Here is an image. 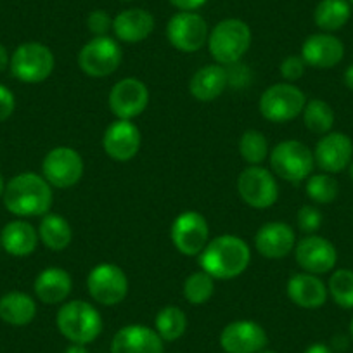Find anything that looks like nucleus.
Listing matches in <instances>:
<instances>
[{"label": "nucleus", "instance_id": "f257e3e1", "mask_svg": "<svg viewBox=\"0 0 353 353\" xmlns=\"http://www.w3.org/2000/svg\"><path fill=\"white\" fill-rule=\"evenodd\" d=\"M4 206L9 213L21 219L43 216L50 212L54 203L52 185L35 172H23L12 176L6 184Z\"/></svg>", "mask_w": 353, "mask_h": 353}, {"label": "nucleus", "instance_id": "f03ea898", "mask_svg": "<svg viewBox=\"0 0 353 353\" xmlns=\"http://www.w3.org/2000/svg\"><path fill=\"white\" fill-rule=\"evenodd\" d=\"M251 261V250L244 239L232 234H222L206 244L199 254L201 270L213 279L230 281L246 272Z\"/></svg>", "mask_w": 353, "mask_h": 353}, {"label": "nucleus", "instance_id": "7ed1b4c3", "mask_svg": "<svg viewBox=\"0 0 353 353\" xmlns=\"http://www.w3.org/2000/svg\"><path fill=\"white\" fill-rule=\"evenodd\" d=\"M56 325L61 334L77 345L96 341L104 327L103 315L85 300H71L61 305L56 315Z\"/></svg>", "mask_w": 353, "mask_h": 353}, {"label": "nucleus", "instance_id": "20e7f679", "mask_svg": "<svg viewBox=\"0 0 353 353\" xmlns=\"http://www.w3.org/2000/svg\"><path fill=\"white\" fill-rule=\"evenodd\" d=\"M251 46V28L237 18L222 19L208 35V49L216 64L230 66L239 63Z\"/></svg>", "mask_w": 353, "mask_h": 353}, {"label": "nucleus", "instance_id": "39448f33", "mask_svg": "<svg viewBox=\"0 0 353 353\" xmlns=\"http://www.w3.org/2000/svg\"><path fill=\"white\" fill-rule=\"evenodd\" d=\"M307 104V96L300 87L290 81L270 85L260 97L258 110L267 121L288 123L301 117Z\"/></svg>", "mask_w": 353, "mask_h": 353}, {"label": "nucleus", "instance_id": "423d86ee", "mask_svg": "<svg viewBox=\"0 0 353 353\" xmlns=\"http://www.w3.org/2000/svg\"><path fill=\"white\" fill-rule=\"evenodd\" d=\"M269 161L274 175L293 184L307 181L315 168L314 151L300 141L279 142L270 151Z\"/></svg>", "mask_w": 353, "mask_h": 353}, {"label": "nucleus", "instance_id": "0eeeda50", "mask_svg": "<svg viewBox=\"0 0 353 353\" xmlns=\"http://www.w3.org/2000/svg\"><path fill=\"white\" fill-rule=\"evenodd\" d=\"M56 66L54 52L40 42H25L12 52L11 68L12 77L23 83H42L52 74Z\"/></svg>", "mask_w": 353, "mask_h": 353}, {"label": "nucleus", "instance_id": "6e6552de", "mask_svg": "<svg viewBox=\"0 0 353 353\" xmlns=\"http://www.w3.org/2000/svg\"><path fill=\"white\" fill-rule=\"evenodd\" d=\"M123 61V50L117 39L94 37L78 52V66L87 77L104 78L113 74Z\"/></svg>", "mask_w": 353, "mask_h": 353}, {"label": "nucleus", "instance_id": "1a4fd4ad", "mask_svg": "<svg viewBox=\"0 0 353 353\" xmlns=\"http://www.w3.org/2000/svg\"><path fill=\"white\" fill-rule=\"evenodd\" d=\"M237 192L250 208L267 210L279 199V185L270 170L261 165L246 166L237 176Z\"/></svg>", "mask_w": 353, "mask_h": 353}, {"label": "nucleus", "instance_id": "9d476101", "mask_svg": "<svg viewBox=\"0 0 353 353\" xmlns=\"http://www.w3.org/2000/svg\"><path fill=\"white\" fill-rule=\"evenodd\" d=\"M87 291L96 303L114 307L127 298L128 277L118 265L99 263L88 272Z\"/></svg>", "mask_w": 353, "mask_h": 353}, {"label": "nucleus", "instance_id": "9b49d317", "mask_svg": "<svg viewBox=\"0 0 353 353\" xmlns=\"http://www.w3.org/2000/svg\"><path fill=\"white\" fill-rule=\"evenodd\" d=\"M83 158L70 145H57L50 149L42 161V175L52 188L70 189L83 176Z\"/></svg>", "mask_w": 353, "mask_h": 353}, {"label": "nucleus", "instance_id": "f8f14e48", "mask_svg": "<svg viewBox=\"0 0 353 353\" xmlns=\"http://www.w3.org/2000/svg\"><path fill=\"white\" fill-rule=\"evenodd\" d=\"M208 23L196 11H179L166 25V39L181 52H198L208 43Z\"/></svg>", "mask_w": 353, "mask_h": 353}, {"label": "nucleus", "instance_id": "ddd939ff", "mask_svg": "<svg viewBox=\"0 0 353 353\" xmlns=\"http://www.w3.org/2000/svg\"><path fill=\"white\" fill-rule=\"evenodd\" d=\"M170 237L179 253L199 256L210 243V225L199 212H184L173 220Z\"/></svg>", "mask_w": 353, "mask_h": 353}, {"label": "nucleus", "instance_id": "4468645a", "mask_svg": "<svg viewBox=\"0 0 353 353\" xmlns=\"http://www.w3.org/2000/svg\"><path fill=\"white\" fill-rule=\"evenodd\" d=\"M294 260L301 270L314 276H322L334 270L338 263V250L334 244L319 234L301 237L294 246Z\"/></svg>", "mask_w": 353, "mask_h": 353}, {"label": "nucleus", "instance_id": "2eb2a0df", "mask_svg": "<svg viewBox=\"0 0 353 353\" xmlns=\"http://www.w3.org/2000/svg\"><path fill=\"white\" fill-rule=\"evenodd\" d=\"M149 104V88L142 80L127 77L117 81L108 96V106L117 120H134Z\"/></svg>", "mask_w": 353, "mask_h": 353}, {"label": "nucleus", "instance_id": "dca6fc26", "mask_svg": "<svg viewBox=\"0 0 353 353\" xmlns=\"http://www.w3.org/2000/svg\"><path fill=\"white\" fill-rule=\"evenodd\" d=\"M315 166L325 173L343 172L353 161V141L343 132H329L321 135L314 149Z\"/></svg>", "mask_w": 353, "mask_h": 353}, {"label": "nucleus", "instance_id": "f3484780", "mask_svg": "<svg viewBox=\"0 0 353 353\" xmlns=\"http://www.w3.org/2000/svg\"><path fill=\"white\" fill-rule=\"evenodd\" d=\"M267 343L269 336L254 321H234L220 332V346L225 353H258Z\"/></svg>", "mask_w": 353, "mask_h": 353}, {"label": "nucleus", "instance_id": "a211bd4d", "mask_svg": "<svg viewBox=\"0 0 353 353\" xmlns=\"http://www.w3.org/2000/svg\"><path fill=\"white\" fill-rule=\"evenodd\" d=\"M142 135L132 120H117L104 130L103 149L114 161H130L141 149Z\"/></svg>", "mask_w": 353, "mask_h": 353}, {"label": "nucleus", "instance_id": "6ab92c4d", "mask_svg": "<svg viewBox=\"0 0 353 353\" xmlns=\"http://www.w3.org/2000/svg\"><path fill=\"white\" fill-rule=\"evenodd\" d=\"M300 56L307 66L315 70H331L345 57V43L332 33H314L303 42Z\"/></svg>", "mask_w": 353, "mask_h": 353}, {"label": "nucleus", "instance_id": "aec40b11", "mask_svg": "<svg viewBox=\"0 0 353 353\" xmlns=\"http://www.w3.org/2000/svg\"><path fill=\"white\" fill-rule=\"evenodd\" d=\"M296 246V234L284 222H267L254 234V248L263 258L283 260Z\"/></svg>", "mask_w": 353, "mask_h": 353}, {"label": "nucleus", "instance_id": "412c9836", "mask_svg": "<svg viewBox=\"0 0 353 353\" xmlns=\"http://www.w3.org/2000/svg\"><path fill=\"white\" fill-rule=\"evenodd\" d=\"M111 353H163V339L148 325H125L113 336Z\"/></svg>", "mask_w": 353, "mask_h": 353}, {"label": "nucleus", "instance_id": "4be33fe9", "mask_svg": "<svg viewBox=\"0 0 353 353\" xmlns=\"http://www.w3.org/2000/svg\"><path fill=\"white\" fill-rule=\"evenodd\" d=\"M286 293L296 307L307 310L324 307L329 296L327 284L319 276L308 272L293 274L286 284Z\"/></svg>", "mask_w": 353, "mask_h": 353}, {"label": "nucleus", "instance_id": "5701e85b", "mask_svg": "<svg viewBox=\"0 0 353 353\" xmlns=\"http://www.w3.org/2000/svg\"><path fill=\"white\" fill-rule=\"evenodd\" d=\"M154 16L141 8L125 9L113 18V33L118 42L141 43L154 32Z\"/></svg>", "mask_w": 353, "mask_h": 353}, {"label": "nucleus", "instance_id": "b1692460", "mask_svg": "<svg viewBox=\"0 0 353 353\" xmlns=\"http://www.w3.org/2000/svg\"><path fill=\"white\" fill-rule=\"evenodd\" d=\"M71 290H73V279L70 272L61 267H47L37 276L33 283L35 296L46 305L64 303Z\"/></svg>", "mask_w": 353, "mask_h": 353}, {"label": "nucleus", "instance_id": "393cba45", "mask_svg": "<svg viewBox=\"0 0 353 353\" xmlns=\"http://www.w3.org/2000/svg\"><path fill=\"white\" fill-rule=\"evenodd\" d=\"M227 87H229V78H227L225 66L222 64H206L199 68L189 81V92L201 103H212L219 99Z\"/></svg>", "mask_w": 353, "mask_h": 353}, {"label": "nucleus", "instance_id": "a878e982", "mask_svg": "<svg viewBox=\"0 0 353 353\" xmlns=\"http://www.w3.org/2000/svg\"><path fill=\"white\" fill-rule=\"evenodd\" d=\"M39 230L26 220H12L0 230L2 250L11 256H28L39 246Z\"/></svg>", "mask_w": 353, "mask_h": 353}, {"label": "nucleus", "instance_id": "bb28decb", "mask_svg": "<svg viewBox=\"0 0 353 353\" xmlns=\"http://www.w3.org/2000/svg\"><path fill=\"white\" fill-rule=\"evenodd\" d=\"M37 315V301L23 291H11L0 298V319L9 325L23 327L33 322Z\"/></svg>", "mask_w": 353, "mask_h": 353}, {"label": "nucleus", "instance_id": "cd10ccee", "mask_svg": "<svg viewBox=\"0 0 353 353\" xmlns=\"http://www.w3.org/2000/svg\"><path fill=\"white\" fill-rule=\"evenodd\" d=\"M39 239L47 250L63 251L73 239V229L70 222L59 213H47L42 216L39 225Z\"/></svg>", "mask_w": 353, "mask_h": 353}, {"label": "nucleus", "instance_id": "c85d7f7f", "mask_svg": "<svg viewBox=\"0 0 353 353\" xmlns=\"http://www.w3.org/2000/svg\"><path fill=\"white\" fill-rule=\"evenodd\" d=\"M352 18L348 0H321L315 6L314 21L321 32L334 33L341 30Z\"/></svg>", "mask_w": 353, "mask_h": 353}, {"label": "nucleus", "instance_id": "c756f323", "mask_svg": "<svg viewBox=\"0 0 353 353\" xmlns=\"http://www.w3.org/2000/svg\"><path fill=\"white\" fill-rule=\"evenodd\" d=\"M154 331L163 341H176L188 331V315L175 305L163 307L154 319Z\"/></svg>", "mask_w": 353, "mask_h": 353}, {"label": "nucleus", "instance_id": "7c9ffc66", "mask_svg": "<svg viewBox=\"0 0 353 353\" xmlns=\"http://www.w3.org/2000/svg\"><path fill=\"white\" fill-rule=\"evenodd\" d=\"M301 117H303L305 127L315 135L329 134V132H332V127H334V110L331 108V104L322 99L307 101Z\"/></svg>", "mask_w": 353, "mask_h": 353}, {"label": "nucleus", "instance_id": "2f4dec72", "mask_svg": "<svg viewBox=\"0 0 353 353\" xmlns=\"http://www.w3.org/2000/svg\"><path fill=\"white\" fill-rule=\"evenodd\" d=\"M307 196L315 205H331L339 194V184L331 173H312L305 185Z\"/></svg>", "mask_w": 353, "mask_h": 353}, {"label": "nucleus", "instance_id": "473e14b6", "mask_svg": "<svg viewBox=\"0 0 353 353\" xmlns=\"http://www.w3.org/2000/svg\"><path fill=\"white\" fill-rule=\"evenodd\" d=\"M239 154L248 166L261 165L269 158V141L260 130H246L239 139Z\"/></svg>", "mask_w": 353, "mask_h": 353}, {"label": "nucleus", "instance_id": "72a5a7b5", "mask_svg": "<svg viewBox=\"0 0 353 353\" xmlns=\"http://www.w3.org/2000/svg\"><path fill=\"white\" fill-rule=\"evenodd\" d=\"M215 294V279L205 270H198L184 281V298L191 305H205Z\"/></svg>", "mask_w": 353, "mask_h": 353}, {"label": "nucleus", "instance_id": "f704fd0d", "mask_svg": "<svg viewBox=\"0 0 353 353\" xmlns=\"http://www.w3.org/2000/svg\"><path fill=\"white\" fill-rule=\"evenodd\" d=\"M327 291L329 296L338 307L345 308V310H353V270H332L327 283Z\"/></svg>", "mask_w": 353, "mask_h": 353}, {"label": "nucleus", "instance_id": "c9c22d12", "mask_svg": "<svg viewBox=\"0 0 353 353\" xmlns=\"http://www.w3.org/2000/svg\"><path fill=\"white\" fill-rule=\"evenodd\" d=\"M296 225L305 236L315 234L322 227V213L317 206L303 205L296 213Z\"/></svg>", "mask_w": 353, "mask_h": 353}, {"label": "nucleus", "instance_id": "e433bc0d", "mask_svg": "<svg viewBox=\"0 0 353 353\" xmlns=\"http://www.w3.org/2000/svg\"><path fill=\"white\" fill-rule=\"evenodd\" d=\"M87 28L94 37H106L113 30V18L110 16V12L96 9V11L88 12Z\"/></svg>", "mask_w": 353, "mask_h": 353}, {"label": "nucleus", "instance_id": "4c0bfd02", "mask_svg": "<svg viewBox=\"0 0 353 353\" xmlns=\"http://www.w3.org/2000/svg\"><path fill=\"white\" fill-rule=\"evenodd\" d=\"M279 70L281 77L286 81H290V83H293V81L300 80L303 77L305 70H307V63H305L301 56H288L283 59Z\"/></svg>", "mask_w": 353, "mask_h": 353}, {"label": "nucleus", "instance_id": "58836bf2", "mask_svg": "<svg viewBox=\"0 0 353 353\" xmlns=\"http://www.w3.org/2000/svg\"><path fill=\"white\" fill-rule=\"evenodd\" d=\"M227 70V78H229V87L232 88H244L251 83L253 80V73H251L250 68L246 64L239 63L230 64V66H225Z\"/></svg>", "mask_w": 353, "mask_h": 353}, {"label": "nucleus", "instance_id": "ea45409f", "mask_svg": "<svg viewBox=\"0 0 353 353\" xmlns=\"http://www.w3.org/2000/svg\"><path fill=\"white\" fill-rule=\"evenodd\" d=\"M16 110V97L11 88L0 83V123L12 117Z\"/></svg>", "mask_w": 353, "mask_h": 353}, {"label": "nucleus", "instance_id": "a19ab883", "mask_svg": "<svg viewBox=\"0 0 353 353\" xmlns=\"http://www.w3.org/2000/svg\"><path fill=\"white\" fill-rule=\"evenodd\" d=\"M208 0H170V4L179 11H198Z\"/></svg>", "mask_w": 353, "mask_h": 353}, {"label": "nucleus", "instance_id": "79ce46f5", "mask_svg": "<svg viewBox=\"0 0 353 353\" xmlns=\"http://www.w3.org/2000/svg\"><path fill=\"white\" fill-rule=\"evenodd\" d=\"M303 353H334L331 346L324 345V343H314V345L307 346Z\"/></svg>", "mask_w": 353, "mask_h": 353}, {"label": "nucleus", "instance_id": "37998d69", "mask_svg": "<svg viewBox=\"0 0 353 353\" xmlns=\"http://www.w3.org/2000/svg\"><path fill=\"white\" fill-rule=\"evenodd\" d=\"M9 63H11V57H9L8 49L0 43V73H2L4 70H8Z\"/></svg>", "mask_w": 353, "mask_h": 353}, {"label": "nucleus", "instance_id": "c03bdc74", "mask_svg": "<svg viewBox=\"0 0 353 353\" xmlns=\"http://www.w3.org/2000/svg\"><path fill=\"white\" fill-rule=\"evenodd\" d=\"M343 81H345L346 88L353 90V64H350L345 70V73H343Z\"/></svg>", "mask_w": 353, "mask_h": 353}, {"label": "nucleus", "instance_id": "a18cd8bd", "mask_svg": "<svg viewBox=\"0 0 353 353\" xmlns=\"http://www.w3.org/2000/svg\"><path fill=\"white\" fill-rule=\"evenodd\" d=\"M64 353H88V350H87V345H77V343H71V345L64 350Z\"/></svg>", "mask_w": 353, "mask_h": 353}, {"label": "nucleus", "instance_id": "49530a36", "mask_svg": "<svg viewBox=\"0 0 353 353\" xmlns=\"http://www.w3.org/2000/svg\"><path fill=\"white\" fill-rule=\"evenodd\" d=\"M4 189H6L4 179H2V173H0V198H2V194H4Z\"/></svg>", "mask_w": 353, "mask_h": 353}, {"label": "nucleus", "instance_id": "de8ad7c7", "mask_svg": "<svg viewBox=\"0 0 353 353\" xmlns=\"http://www.w3.org/2000/svg\"><path fill=\"white\" fill-rule=\"evenodd\" d=\"M348 172H350V179H352V181H353V161L350 163V166H348Z\"/></svg>", "mask_w": 353, "mask_h": 353}, {"label": "nucleus", "instance_id": "09e8293b", "mask_svg": "<svg viewBox=\"0 0 353 353\" xmlns=\"http://www.w3.org/2000/svg\"><path fill=\"white\" fill-rule=\"evenodd\" d=\"M350 336H352V341H353V319L352 322H350Z\"/></svg>", "mask_w": 353, "mask_h": 353}, {"label": "nucleus", "instance_id": "8fccbe9b", "mask_svg": "<svg viewBox=\"0 0 353 353\" xmlns=\"http://www.w3.org/2000/svg\"><path fill=\"white\" fill-rule=\"evenodd\" d=\"M258 353H277V352H274V350H260V352H258Z\"/></svg>", "mask_w": 353, "mask_h": 353}, {"label": "nucleus", "instance_id": "3c124183", "mask_svg": "<svg viewBox=\"0 0 353 353\" xmlns=\"http://www.w3.org/2000/svg\"><path fill=\"white\" fill-rule=\"evenodd\" d=\"M348 2H350V6H352V8H353V0H348Z\"/></svg>", "mask_w": 353, "mask_h": 353}, {"label": "nucleus", "instance_id": "603ef678", "mask_svg": "<svg viewBox=\"0 0 353 353\" xmlns=\"http://www.w3.org/2000/svg\"><path fill=\"white\" fill-rule=\"evenodd\" d=\"M123 2H132V0H123Z\"/></svg>", "mask_w": 353, "mask_h": 353}, {"label": "nucleus", "instance_id": "864d4df0", "mask_svg": "<svg viewBox=\"0 0 353 353\" xmlns=\"http://www.w3.org/2000/svg\"><path fill=\"white\" fill-rule=\"evenodd\" d=\"M0 250H2V243H0Z\"/></svg>", "mask_w": 353, "mask_h": 353}]
</instances>
